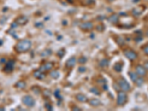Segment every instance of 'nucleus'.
I'll return each mask as SVG.
<instances>
[{"instance_id":"f257e3e1","label":"nucleus","mask_w":148,"mask_h":111,"mask_svg":"<svg viewBox=\"0 0 148 111\" xmlns=\"http://www.w3.org/2000/svg\"><path fill=\"white\" fill-rule=\"evenodd\" d=\"M31 41L28 39H24L19 41L18 43L16 45L15 50L19 53H23L28 51L31 47Z\"/></svg>"},{"instance_id":"f03ea898","label":"nucleus","mask_w":148,"mask_h":111,"mask_svg":"<svg viewBox=\"0 0 148 111\" xmlns=\"http://www.w3.org/2000/svg\"><path fill=\"white\" fill-rule=\"evenodd\" d=\"M127 94L124 92H119L118 94V98H117V104L118 105H123L126 103L127 101Z\"/></svg>"},{"instance_id":"7ed1b4c3","label":"nucleus","mask_w":148,"mask_h":111,"mask_svg":"<svg viewBox=\"0 0 148 111\" xmlns=\"http://www.w3.org/2000/svg\"><path fill=\"white\" fill-rule=\"evenodd\" d=\"M23 104L28 107H33L35 105V101L30 96H25L22 98Z\"/></svg>"},{"instance_id":"20e7f679","label":"nucleus","mask_w":148,"mask_h":111,"mask_svg":"<svg viewBox=\"0 0 148 111\" xmlns=\"http://www.w3.org/2000/svg\"><path fill=\"white\" fill-rule=\"evenodd\" d=\"M28 18L27 16H20L19 17H17V18L15 19L14 22L16 24H19V25H24L25 24L28 23Z\"/></svg>"},{"instance_id":"39448f33","label":"nucleus","mask_w":148,"mask_h":111,"mask_svg":"<svg viewBox=\"0 0 148 111\" xmlns=\"http://www.w3.org/2000/svg\"><path fill=\"white\" fill-rule=\"evenodd\" d=\"M118 84L121 89L124 91H129L130 90V84L127 83V82L125 79H121L120 81H118Z\"/></svg>"},{"instance_id":"423d86ee","label":"nucleus","mask_w":148,"mask_h":111,"mask_svg":"<svg viewBox=\"0 0 148 111\" xmlns=\"http://www.w3.org/2000/svg\"><path fill=\"white\" fill-rule=\"evenodd\" d=\"M15 64V62L13 60H11L6 63V65L4 68V71L5 73H11L13 70V67Z\"/></svg>"},{"instance_id":"0eeeda50","label":"nucleus","mask_w":148,"mask_h":111,"mask_svg":"<svg viewBox=\"0 0 148 111\" xmlns=\"http://www.w3.org/2000/svg\"><path fill=\"white\" fill-rule=\"evenodd\" d=\"M124 55L125 56L129 58L130 60H135V59L137 58V53L133 50H127L124 52Z\"/></svg>"},{"instance_id":"6e6552de","label":"nucleus","mask_w":148,"mask_h":111,"mask_svg":"<svg viewBox=\"0 0 148 111\" xmlns=\"http://www.w3.org/2000/svg\"><path fill=\"white\" fill-rule=\"evenodd\" d=\"M136 73L140 76H144L147 73V70L145 69V67L142 66V65H138L136 68Z\"/></svg>"},{"instance_id":"1a4fd4ad","label":"nucleus","mask_w":148,"mask_h":111,"mask_svg":"<svg viewBox=\"0 0 148 111\" xmlns=\"http://www.w3.org/2000/svg\"><path fill=\"white\" fill-rule=\"evenodd\" d=\"M80 28L82 30H89L90 29L93 28V24L90 22H83L82 24H81Z\"/></svg>"},{"instance_id":"9d476101","label":"nucleus","mask_w":148,"mask_h":111,"mask_svg":"<svg viewBox=\"0 0 148 111\" xmlns=\"http://www.w3.org/2000/svg\"><path fill=\"white\" fill-rule=\"evenodd\" d=\"M53 64L52 63H46L44 65H42L40 68V70L43 71V70H50L52 67H53Z\"/></svg>"},{"instance_id":"9b49d317","label":"nucleus","mask_w":148,"mask_h":111,"mask_svg":"<svg viewBox=\"0 0 148 111\" xmlns=\"http://www.w3.org/2000/svg\"><path fill=\"white\" fill-rule=\"evenodd\" d=\"M33 76H34V77H36V79H42L45 77V75L41 73V71L40 70L35 71L33 73Z\"/></svg>"},{"instance_id":"f8f14e48","label":"nucleus","mask_w":148,"mask_h":111,"mask_svg":"<svg viewBox=\"0 0 148 111\" xmlns=\"http://www.w3.org/2000/svg\"><path fill=\"white\" fill-rule=\"evenodd\" d=\"M76 64V58L75 57H72L67 62V66L68 67H73Z\"/></svg>"},{"instance_id":"ddd939ff","label":"nucleus","mask_w":148,"mask_h":111,"mask_svg":"<svg viewBox=\"0 0 148 111\" xmlns=\"http://www.w3.org/2000/svg\"><path fill=\"white\" fill-rule=\"evenodd\" d=\"M129 75H130V79H131V80L134 82H136V81L138 78V75L137 73H133V72H130Z\"/></svg>"},{"instance_id":"4468645a","label":"nucleus","mask_w":148,"mask_h":111,"mask_svg":"<svg viewBox=\"0 0 148 111\" xmlns=\"http://www.w3.org/2000/svg\"><path fill=\"white\" fill-rule=\"evenodd\" d=\"M76 99H77L78 101H81V102H85V101H87V97H86L84 95H83V94H78V95L76 96Z\"/></svg>"},{"instance_id":"2eb2a0df","label":"nucleus","mask_w":148,"mask_h":111,"mask_svg":"<svg viewBox=\"0 0 148 111\" xmlns=\"http://www.w3.org/2000/svg\"><path fill=\"white\" fill-rule=\"evenodd\" d=\"M118 20V16L117 15H112L111 16H110L109 18V21L112 23H115Z\"/></svg>"},{"instance_id":"dca6fc26","label":"nucleus","mask_w":148,"mask_h":111,"mask_svg":"<svg viewBox=\"0 0 148 111\" xmlns=\"http://www.w3.org/2000/svg\"><path fill=\"white\" fill-rule=\"evenodd\" d=\"M100 104V101L99 100H98L97 99H93L90 101V105L92 106H94V107H96V106H99Z\"/></svg>"},{"instance_id":"f3484780","label":"nucleus","mask_w":148,"mask_h":111,"mask_svg":"<svg viewBox=\"0 0 148 111\" xmlns=\"http://www.w3.org/2000/svg\"><path fill=\"white\" fill-rule=\"evenodd\" d=\"M16 87L18 88H22H22H24V87H25V83H24V82L20 81V82L16 83Z\"/></svg>"},{"instance_id":"a211bd4d","label":"nucleus","mask_w":148,"mask_h":111,"mask_svg":"<svg viewBox=\"0 0 148 111\" xmlns=\"http://www.w3.org/2000/svg\"><path fill=\"white\" fill-rule=\"evenodd\" d=\"M114 68L115 70L117 71V72H120L121 70V69H122V64L121 63H116V65L114 66Z\"/></svg>"},{"instance_id":"6ab92c4d","label":"nucleus","mask_w":148,"mask_h":111,"mask_svg":"<svg viewBox=\"0 0 148 111\" xmlns=\"http://www.w3.org/2000/svg\"><path fill=\"white\" fill-rule=\"evenodd\" d=\"M59 73L57 71H56V70H54V71L50 73V76H51V77H53V79L58 78V77H59Z\"/></svg>"},{"instance_id":"aec40b11","label":"nucleus","mask_w":148,"mask_h":111,"mask_svg":"<svg viewBox=\"0 0 148 111\" xmlns=\"http://www.w3.org/2000/svg\"><path fill=\"white\" fill-rule=\"evenodd\" d=\"M136 83L137 85H138V86H141V85L144 83V79L141 77H138L137 79V80L136 81Z\"/></svg>"},{"instance_id":"412c9836","label":"nucleus","mask_w":148,"mask_h":111,"mask_svg":"<svg viewBox=\"0 0 148 111\" xmlns=\"http://www.w3.org/2000/svg\"><path fill=\"white\" fill-rule=\"evenodd\" d=\"M100 65L101 67H106L108 65V61L107 60V59H104V60H102L101 62H100Z\"/></svg>"},{"instance_id":"4be33fe9","label":"nucleus","mask_w":148,"mask_h":111,"mask_svg":"<svg viewBox=\"0 0 148 111\" xmlns=\"http://www.w3.org/2000/svg\"><path fill=\"white\" fill-rule=\"evenodd\" d=\"M79 63H81V64H84L85 62H86V61H87V58H85V57H81L80 58H79Z\"/></svg>"},{"instance_id":"5701e85b","label":"nucleus","mask_w":148,"mask_h":111,"mask_svg":"<svg viewBox=\"0 0 148 111\" xmlns=\"http://www.w3.org/2000/svg\"><path fill=\"white\" fill-rule=\"evenodd\" d=\"M144 53L147 54V55H148V45H147L145 47H144Z\"/></svg>"},{"instance_id":"b1692460","label":"nucleus","mask_w":148,"mask_h":111,"mask_svg":"<svg viewBox=\"0 0 148 111\" xmlns=\"http://www.w3.org/2000/svg\"><path fill=\"white\" fill-rule=\"evenodd\" d=\"M144 67H145V69H146V70H148V62L145 63V64H144Z\"/></svg>"},{"instance_id":"393cba45","label":"nucleus","mask_w":148,"mask_h":111,"mask_svg":"<svg viewBox=\"0 0 148 111\" xmlns=\"http://www.w3.org/2000/svg\"><path fill=\"white\" fill-rule=\"evenodd\" d=\"M5 109L3 107H0V110H4Z\"/></svg>"}]
</instances>
